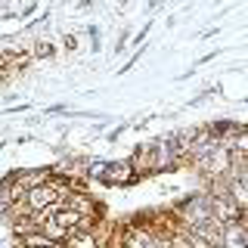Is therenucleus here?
Instances as JSON below:
<instances>
[{"label": "nucleus", "instance_id": "f257e3e1", "mask_svg": "<svg viewBox=\"0 0 248 248\" xmlns=\"http://www.w3.org/2000/svg\"><path fill=\"white\" fill-rule=\"evenodd\" d=\"M65 208H72V211H78L81 217H96V205H93L90 196H81V192H72V196L65 199Z\"/></svg>", "mask_w": 248, "mask_h": 248}, {"label": "nucleus", "instance_id": "9d476101", "mask_svg": "<svg viewBox=\"0 0 248 248\" xmlns=\"http://www.w3.org/2000/svg\"><path fill=\"white\" fill-rule=\"evenodd\" d=\"M50 53H53V44H46V41H41L34 46V56H50Z\"/></svg>", "mask_w": 248, "mask_h": 248}, {"label": "nucleus", "instance_id": "0eeeda50", "mask_svg": "<svg viewBox=\"0 0 248 248\" xmlns=\"http://www.w3.org/2000/svg\"><path fill=\"white\" fill-rule=\"evenodd\" d=\"M65 248H99L96 245V232H81V230H78L75 236L65 242Z\"/></svg>", "mask_w": 248, "mask_h": 248}, {"label": "nucleus", "instance_id": "1a4fd4ad", "mask_svg": "<svg viewBox=\"0 0 248 248\" xmlns=\"http://www.w3.org/2000/svg\"><path fill=\"white\" fill-rule=\"evenodd\" d=\"M106 170H108V165L96 161V165H90V168H87V174H90V177H96V180H106Z\"/></svg>", "mask_w": 248, "mask_h": 248}, {"label": "nucleus", "instance_id": "6e6552de", "mask_svg": "<svg viewBox=\"0 0 248 248\" xmlns=\"http://www.w3.org/2000/svg\"><path fill=\"white\" fill-rule=\"evenodd\" d=\"M170 248H196V242H192L189 232H174L170 236Z\"/></svg>", "mask_w": 248, "mask_h": 248}, {"label": "nucleus", "instance_id": "423d86ee", "mask_svg": "<svg viewBox=\"0 0 248 248\" xmlns=\"http://www.w3.org/2000/svg\"><path fill=\"white\" fill-rule=\"evenodd\" d=\"M177 161V146L174 149H165V146H155V170H165Z\"/></svg>", "mask_w": 248, "mask_h": 248}, {"label": "nucleus", "instance_id": "39448f33", "mask_svg": "<svg viewBox=\"0 0 248 248\" xmlns=\"http://www.w3.org/2000/svg\"><path fill=\"white\" fill-rule=\"evenodd\" d=\"M134 170L137 174H149V170H155V149H149V146H143L137 155H134Z\"/></svg>", "mask_w": 248, "mask_h": 248}, {"label": "nucleus", "instance_id": "f03ea898", "mask_svg": "<svg viewBox=\"0 0 248 248\" xmlns=\"http://www.w3.org/2000/svg\"><path fill=\"white\" fill-rule=\"evenodd\" d=\"M37 230H41L44 236L50 239V242H56V245H59V242H68V239L75 236V232H68L65 227H59L56 217H50V220H41V227H37Z\"/></svg>", "mask_w": 248, "mask_h": 248}, {"label": "nucleus", "instance_id": "7ed1b4c3", "mask_svg": "<svg viewBox=\"0 0 248 248\" xmlns=\"http://www.w3.org/2000/svg\"><path fill=\"white\" fill-rule=\"evenodd\" d=\"M13 177H16V183H19L25 192H31V189H37V186H46V183H50L46 170H28V174H13Z\"/></svg>", "mask_w": 248, "mask_h": 248}, {"label": "nucleus", "instance_id": "20e7f679", "mask_svg": "<svg viewBox=\"0 0 248 248\" xmlns=\"http://www.w3.org/2000/svg\"><path fill=\"white\" fill-rule=\"evenodd\" d=\"M134 165L130 161H124V165H108V170H106V180L108 183H127V180H134Z\"/></svg>", "mask_w": 248, "mask_h": 248}, {"label": "nucleus", "instance_id": "9b49d317", "mask_svg": "<svg viewBox=\"0 0 248 248\" xmlns=\"http://www.w3.org/2000/svg\"><path fill=\"white\" fill-rule=\"evenodd\" d=\"M50 248H56V245H50Z\"/></svg>", "mask_w": 248, "mask_h": 248}]
</instances>
